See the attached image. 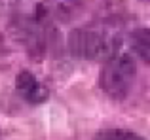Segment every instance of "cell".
Masks as SVG:
<instances>
[{"instance_id":"cell-1","label":"cell","mask_w":150,"mask_h":140,"mask_svg":"<svg viewBox=\"0 0 150 140\" xmlns=\"http://www.w3.org/2000/svg\"><path fill=\"white\" fill-rule=\"evenodd\" d=\"M137 76V66L131 55L116 53L105 63L99 74V87L110 99L124 100L133 87Z\"/></svg>"},{"instance_id":"cell-2","label":"cell","mask_w":150,"mask_h":140,"mask_svg":"<svg viewBox=\"0 0 150 140\" xmlns=\"http://www.w3.org/2000/svg\"><path fill=\"white\" fill-rule=\"evenodd\" d=\"M69 51L78 59H99L110 51L106 36L93 29H76L69 36Z\"/></svg>"},{"instance_id":"cell-3","label":"cell","mask_w":150,"mask_h":140,"mask_svg":"<svg viewBox=\"0 0 150 140\" xmlns=\"http://www.w3.org/2000/svg\"><path fill=\"white\" fill-rule=\"evenodd\" d=\"M15 89L23 97V100H27L29 104H42L48 100L50 91L46 85H42L38 81V78L29 70H23L15 78Z\"/></svg>"},{"instance_id":"cell-4","label":"cell","mask_w":150,"mask_h":140,"mask_svg":"<svg viewBox=\"0 0 150 140\" xmlns=\"http://www.w3.org/2000/svg\"><path fill=\"white\" fill-rule=\"evenodd\" d=\"M131 48L150 66V29H137L131 32Z\"/></svg>"},{"instance_id":"cell-5","label":"cell","mask_w":150,"mask_h":140,"mask_svg":"<svg viewBox=\"0 0 150 140\" xmlns=\"http://www.w3.org/2000/svg\"><path fill=\"white\" fill-rule=\"evenodd\" d=\"M93 140H144V138L127 129H105L97 133Z\"/></svg>"},{"instance_id":"cell-6","label":"cell","mask_w":150,"mask_h":140,"mask_svg":"<svg viewBox=\"0 0 150 140\" xmlns=\"http://www.w3.org/2000/svg\"><path fill=\"white\" fill-rule=\"evenodd\" d=\"M0 140H4V138H2V134H0Z\"/></svg>"}]
</instances>
